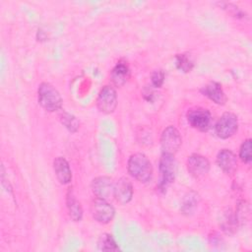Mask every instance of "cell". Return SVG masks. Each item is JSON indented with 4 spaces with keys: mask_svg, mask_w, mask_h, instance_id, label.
Listing matches in <instances>:
<instances>
[{
    "mask_svg": "<svg viewBox=\"0 0 252 252\" xmlns=\"http://www.w3.org/2000/svg\"><path fill=\"white\" fill-rule=\"evenodd\" d=\"M96 106L105 114H110L115 110L117 106V94L113 87H102L96 97Z\"/></svg>",
    "mask_w": 252,
    "mask_h": 252,
    "instance_id": "ba28073f",
    "label": "cell"
},
{
    "mask_svg": "<svg viewBox=\"0 0 252 252\" xmlns=\"http://www.w3.org/2000/svg\"><path fill=\"white\" fill-rule=\"evenodd\" d=\"M251 150H252V141L251 139H246L241 144L240 150H239V158L243 162L245 163L251 162V159H252Z\"/></svg>",
    "mask_w": 252,
    "mask_h": 252,
    "instance_id": "7402d4cb",
    "label": "cell"
},
{
    "mask_svg": "<svg viewBox=\"0 0 252 252\" xmlns=\"http://www.w3.org/2000/svg\"><path fill=\"white\" fill-rule=\"evenodd\" d=\"M203 95L210 98L212 101L219 105H223L226 102V95L221 88V85L218 82L211 81L208 84H206L202 89L200 90Z\"/></svg>",
    "mask_w": 252,
    "mask_h": 252,
    "instance_id": "4fadbf2b",
    "label": "cell"
},
{
    "mask_svg": "<svg viewBox=\"0 0 252 252\" xmlns=\"http://www.w3.org/2000/svg\"><path fill=\"white\" fill-rule=\"evenodd\" d=\"M91 213L97 222L105 224L113 220L115 209L106 200L95 197L91 204Z\"/></svg>",
    "mask_w": 252,
    "mask_h": 252,
    "instance_id": "5b68a950",
    "label": "cell"
},
{
    "mask_svg": "<svg viewBox=\"0 0 252 252\" xmlns=\"http://www.w3.org/2000/svg\"><path fill=\"white\" fill-rule=\"evenodd\" d=\"M220 6H222L223 9L227 10V12H229L233 17L236 18H243L244 16V12L241 11L238 7L230 4V3H219Z\"/></svg>",
    "mask_w": 252,
    "mask_h": 252,
    "instance_id": "cb8c5ba5",
    "label": "cell"
},
{
    "mask_svg": "<svg viewBox=\"0 0 252 252\" xmlns=\"http://www.w3.org/2000/svg\"><path fill=\"white\" fill-rule=\"evenodd\" d=\"M199 201H200V196L197 192H195V191L188 192L184 196L182 203H181L180 210H181L182 214L187 215V216L192 215L195 212V210L199 204Z\"/></svg>",
    "mask_w": 252,
    "mask_h": 252,
    "instance_id": "e0dca14e",
    "label": "cell"
},
{
    "mask_svg": "<svg viewBox=\"0 0 252 252\" xmlns=\"http://www.w3.org/2000/svg\"><path fill=\"white\" fill-rule=\"evenodd\" d=\"M113 197L121 205H126L132 200L133 186L128 178L121 177L114 183Z\"/></svg>",
    "mask_w": 252,
    "mask_h": 252,
    "instance_id": "8fae6325",
    "label": "cell"
},
{
    "mask_svg": "<svg viewBox=\"0 0 252 252\" xmlns=\"http://www.w3.org/2000/svg\"><path fill=\"white\" fill-rule=\"evenodd\" d=\"M164 77H165V74H164L163 70H161V69L155 70L151 76L152 85L155 88H160L164 82Z\"/></svg>",
    "mask_w": 252,
    "mask_h": 252,
    "instance_id": "603a6c76",
    "label": "cell"
},
{
    "mask_svg": "<svg viewBox=\"0 0 252 252\" xmlns=\"http://www.w3.org/2000/svg\"><path fill=\"white\" fill-rule=\"evenodd\" d=\"M175 65L178 70H180L184 73L190 72L194 67L193 60L191 59L190 55L187 53L177 54L175 56Z\"/></svg>",
    "mask_w": 252,
    "mask_h": 252,
    "instance_id": "ffe728a7",
    "label": "cell"
},
{
    "mask_svg": "<svg viewBox=\"0 0 252 252\" xmlns=\"http://www.w3.org/2000/svg\"><path fill=\"white\" fill-rule=\"evenodd\" d=\"M60 121L61 123L72 133H75L80 126V122L79 120L71 113H68L66 111H63L60 115Z\"/></svg>",
    "mask_w": 252,
    "mask_h": 252,
    "instance_id": "44dd1931",
    "label": "cell"
},
{
    "mask_svg": "<svg viewBox=\"0 0 252 252\" xmlns=\"http://www.w3.org/2000/svg\"><path fill=\"white\" fill-rule=\"evenodd\" d=\"M37 100L39 105L49 112L59 110L63 102L61 94L57 89L47 82H43L38 86Z\"/></svg>",
    "mask_w": 252,
    "mask_h": 252,
    "instance_id": "7a4b0ae2",
    "label": "cell"
},
{
    "mask_svg": "<svg viewBox=\"0 0 252 252\" xmlns=\"http://www.w3.org/2000/svg\"><path fill=\"white\" fill-rule=\"evenodd\" d=\"M238 225L239 223L235 213H233L231 210L226 211L220 220V226L222 230L227 234H233L236 232Z\"/></svg>",
    "mask_w": 252,
    "mask_h": 252,
    "instance_id": "ac0fdd59",
    "label": "cell"
},
{
    "mask_svg": "<svg viewBox=\"0 0 252 252\" xmlns=\"http://www.w3.org/2000/svg\"><path fill=\"white\" fill-rule=\"evenodd\" d=\"M92 191L93 193L100 199L107 200L113 197L114 182L108 176H98L92 181Z\"/></svg>",
    "mask_w": 252,
    "mask_h": 252,
    "instance_id": "30bf717a",
    "label": "cell"
},
{
    "mask_svg": "<svg viewBox=\"0 0 252 252\" xmlns=\"http://www.w3.org/2000/svg\"><path fill=\"white\" fill-rule=\"evenodd\" d=\"M130 78V69L125 61H118L110 73V79L115 87H122Z\"/></svg>",
    "mask_w": 252,
    "mask_h": 252,
    "instance_id": "9a60e30c",
    "label": "cell"
},
{
    "mask_svg": "<svg viewBox=\"0 0 252 252\" xmlns=\"http://www.w3.org/2000/svg\"><path fill=\"white\" fill-rule=\"evenodd\" d=\"M66 206H67L69 217L74 221H80L83 218V209H82L81 203L75 197L72 188H69V190L67 192Z\"/></svg>",
    "mask_w": 252,
    "mask_h": 252,
    "instance_id": "2e32d148",
    "label": "cell"
},
{
    "mask_svg": "<svg viewBox=\"0 0 252 252\" xmlns=\"http://www.w3.org/2000/svg\"><path fill=\"white\" fill-rule=\"evenodd\" d=\"M182 144V138L179 131L172 125L163 129L160 136V145L162 153L174 155Z\"/></svg>",
    "mask_w": 252,
    "mask_h": 252,
    "instance_id": "52a82bcc",
    "label": "cell"
},
{
    "mask_svg": "<svg viewBox=\"0 0 252 252\" xmlns=\"http://www.w3.org/2000/svg\"><path fill=\"white\" fill-rule=\"evenodd\" d=\"M219 167L226 174L232 175L237 170V158L233 152L228 149H222L217 156Z\"/></svg>",
    "mask_w": 252,
    "mask_h": 252,
    "instance_id": "7c38bea8",
    "label": "cell"
},
{
    "mask_svg": "<svg viewBox=\"0 0 252 252\" xmlns=\"http://www.w3.org/2000/svg\"><path fill=\"white\" fill-rule=\"evenodd\" d=\"M127 170L133 178L142 183L150 182L154 172L152 162L143 153H136L130 156L127 162Z\"/></svg>",
    "mask_w": 252,
    "mask_h": 252,
    "instance_id": "6da1fadb",
    "label": "cell"
},
{
    "mask_svg": "<svg viewBox=\"0 0 252 252\" xmlns=\"http://www.w3.org/2000/svg\"><path fill=\"white\" fill-rule=\"evenodd\" d=\"M53 169L61 184H68L72 180V171L69 162L63 157H57L53 161Z\"/></svg>",
    "mask_w": 252,
    "mask_h": 252,
    "instance_id": "5bb4252c",
    "label": "cell"
},
{
    "mask_svg": "<svg viewBox=\"0 0 252 252\" xmlns=\"http://www.w3.org/2000/svg\"><path fill=\"white\" fill-rule=\"evenodd\" d=\"M187 170L191 176L196 179L205 177L210 170L209 159L199 154H192L187 158Z\"/></svg>",
    "mask_w": 252,
    "mask_h": 252,
    "instance_id": "9c48e42d",
    "label": "cell"
},
{
    "mask_svg": "<svg viewBox=\"0 0 252 252\" xmlns=\"http://www.w3.org/2000/svg\"><path fill=\"white\" fill-rule=\"evenodd\" d=\"M159 182H158V189L160 191H165L167 187L174 181L177 164L174 158V155L162 153L160 159H159Z\"/></svg>",
    "mask_w": 252,
    "mask_h": 252,
    "instance_id": "3957f363",
    "label": "cell"
},
{
    "mask_svg": "<svg viewBox=\"0 0 252 252\" xmlns=\"http://www.w3.org/2000/svg\"><path fill=\"white\" fill-rule=\"evenodd\" d=\"M186 118L188 123L194 129L206 132L210 129L212 123V114L209 109L203 107H193L187 111Z\"/></svg>",
    "mask_w": 252,
    "mask_h": 252,
    "instance_id": "277c9868",
    "label": "cell"
},
{
    "mask_svg": "<svg viewBox=\"0 0 252 252\" xmlns=\"http://www.w3.org/2000/svg\"><path fill=\"white\" fill-rule=\"evenodd\" d=\"M97 248L100 251H117L119 247L113 238V236L109 233H103L99 236L97 240Z\"/></svg>",
    "mask_w": 252,
    "mask_h": 252,
    "instance_id": "d6986e66",
    "label": "cell"
},
{
    "mask_svg": "<svg viewBox=\"0 0 252 252\" xmlns=\"http://www.w3.org/2000/svg\"><path fill=\"white\" fill-rule=\"evenodd\" d=\"M238 129L237 116L232 112H224L217 121L215 131L219 138L227 139L233 136Z\"/></svg>",
    "mask_w": 252,
    "mask_h": 252,
    "instance_id": "8992f818",
    "label": "cell"
}]
</instances>
